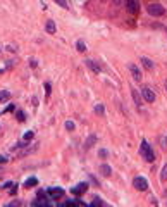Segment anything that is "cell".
Returning <instances> with one entry per match:
<instances>
[{"instance_id": "cell-5", "label": "cell", "mask_w": 167, "mask_h": 207, "mask_svg": "<svg viewBox=\"0 0 167 207\" xmlns=\"http://www.w3.org/2000/svg\"><path fill=\"white\" fill-rule=\"evenodd\" d=\"M24 149L21 150V152H17V155L19 157H24V155H29V154H33V152H36V149H38V143H33L31 147H26V145H22Z\"/></svg>"}, {"instance_id": "cell-15", "label": "cell", "mask_w": 167, "mask_h": 207, "mask_svg": "<svg viewBox=\"0 0 167 207\" xmlns=\"http://www.w3.org/2000/svg\"><path fill=\"white\" fill-rule=\"evenodd\" d=\"M38 185V180H36V178H28L26 181H24V186H26V188H31V186H36Z\"/></svg>"}, {"instance_id": "cell-17", "label": "cell", "mask_w": 167, "mask_h": 207, "mask_svg": "<svg viewBox=\"0 0 167 207\" xmlns=\"http://www.w3.org/2000/svg\"><path fill=\"white\" fill-rule=\"evenodd\" d=\"M160 180H162V181H167V164H164L162 171H160Z\"/></svg>"}, {"instance_id": "cell-6", "label": "cell", "mask_w": 167, "mask_h": 207, "mask_svg": "<svg viewBox=\"0 0 167 207\" xmlns=\"http://www.w3.org/2000/svg\"><path fill=\"white\" fill-rule=\"evenodd\" d=\"M126 7H128V10L131 14H136L140 10V5H138L136 0H126Z\"/></svg>"}, {"instance_id": "cell-11", "label": "cell", "mask_w": 167, "mask_h": 207, "mask_svg": "<svg viewBox=\"0 0 167 207\" xmlns=\"http://www.w3.org/2000/svg\"><path fill=\"white\" fill-rule=\"evenodd\" d=\"M86 66H88L90 69L93 71V73H100V71H102V67L98 66L97 62H95V61H90V59H88V61H86Z\"/></svg>"}, {"instance_id": "cell-9", "label": "cell", "mask_w": 167, "mask_h": 207, "mask_svg": "<svg viewBox=\"0 0 167 207\" xmlns=\"http://www.w3.org/2000/svg\"><path fill=\"white\" fill-rule=\"evenodd\" d=\"M88 190V183H79L76 188H72V193L74 195H81V193H84Z\"/></svg>"}, {"instance_id": "cell-4", "label": "cell", "mask_w": 167, "mask_h": 207, "mask_svg": "<svg viewBox=\"0 0 167 207\" xmlns=\"http://www.w3.org/2000/svg\"><path fill=\"white\" fill-rule=\"evenodd\" d=\"M141 95H143V98H145L146 102H155V98H157V95H155V92L152 88H148V86H145V88H141Z\"/></svg>"}, {"instance_id": "cell-12", "label": "cell", "mask_w": 167, "mask_h": 207, "mask_svg": "<svg viewBox=\"0 0 167 207\" xmlns=\"http://www.w3.org/2000/svg\"><path fill=\"white\" fill-rule=\"evenodd\" d=\"M100 173L103 176H110V173H112V168H110L109 164H102L100 166Z\"/></svg>"}, {"instance_id": "cell-3", "label": "cell", "mask_w": 167, "mask_h": 207, "mask_svg": "<svg viewBox=\"0 0 167 207\" xmlns=\"http://www.w3.org/2000/svg\"><path fill=\"white\" fill-rule=\"evenodd\" d=\"M133 185H134V188H136V190L145 192V190L148 188V181H146L143 176H136L134 180H133Z\"/></svg>"}, {"instance_id": "cell-16", "label": "cell", "mask_w": 167, "mask_h": 207, "mask_svg": "<svg viewBox=\"0 0 167 207\" xmlns=\"http://www.w3.org/2000/svg\"><path fill=\"white\" fill-rule=\"evenodd\" d=\"M131 93H133V98H134V104H136V107H140V105H141V97L138 95V92H136L134 88L131 90Z\"/></svg>"}, {"instance_id": "cell-13", "label": "cell", "mask_w": 167, "mask_h": 207, "mask_svg": "<svg viewBox=\"0 0 167 207\" xmlns=\"http://www.w3.org/2000/svg\"><path fill=\"white\" fill-rule=\"evenodd\" d=\"M9 98H10V92H7V90H2V92H0V104L7 102Z\"/></svg>"}, {"instance_id": "cell-7", "label": "cell", "mask_w": 167, "mask_h": 207, "mask_svg": "<svg viewBox=\"0 0 167 207\" xmlns=\"http://www.w3.org/2000/svg\"><path fill=\"white\" fill-rule=\"evenodd\" d=\"M129 71H131V74H133V79H134V81H141V71L138 69V66H134V64H131V66H129Z\"/></svg>"}, {"instance_id": "cell-32", "label": "cell", "mask_w": 167, "mask_h": 207, "mask_svg": "<svg viewBox=\"0 0 167 207\" xmlns=\"http://www.w3.org/2000/svg\"><path fill=\"white\" fill-rule=\"evenodd\" d=\"M165 90H167V81H165Z\"/></svg>"}, {"instance_id": "cell-26", "label": "cell", "mask_w": 167, "mask_h": 207, "mask_svg": "<svg viewBox=\"0 0 167 207\" xmlns=\"http://www.w3.org/2000/svg\"><path fill=\"white\" fill-rule=\"evenodd\" d=\"M66 128H67V129H74V123L67 121V123H66Z\"/></svg>"}, {"instance_id": "cell-23", "label": "cell", "mask_w": 167, "mask_h": 207, "mask_svg": "<svg viewBox=\"0 0 167 207\" xmlns=\"http://www.w3.org/2000/svg\"><path fill=\"white\" fill-rule=\"evenodd\" d=\"M160 147H162V149H167V138H160Z\"/></svg>"}, {"instance_id": "cell-30", "label": "cell", "mask_w": 167, "mask_h": 207, "mask_svg": "<svg viewBox=\"0 0 167 207\" xmlns=\"http://www.w3.org/2000/svg\"><path fill=\"white\" fill-rule=\"evenodd\" d=\"M14 205H21V202H10L9 207H14Z\"/></svg>"}, {"instance_id": "cell-25", "label": "cell", "mask_w": 167, "mask_h": 207, "mask_svg": "<svg viewBox=\"0 0 167 207\" xmlns=\"http://www.w3.org/2000/svg\"><path fill=\"white\" fill-rule=\"evenodd\" d=\"M31 138H33V131H28L26 135H24V140L28 141V140H31Z\"/></svg>"}, {"instance_id": "cell-8", "label": "cell", "mask_w": 167, "mask_h": 207, "mask_svg": "<svg viewBox=\"0 0 167 207\" xmlns=\"http://www.w3.org/2000/svg\"><path fill=\"white\" fill-rule=\"evenodd\" d=\"M64 193H66V192H64L62 188H49V195L53 197V198H62Z\"/></svg>"}, {"instance_id": "cell-2", "label": "cell", "mask_w": 167, "mask_h": 207, "mask_svg": "<svg viewBox=\"0 0 167 207\" xmlns=\"http://www.w3.org/2000/svg\"><path fill=\"white\" fill-rule=\"evenodd\" d=\"M146 12H148L150 16H153V18H160V16L165 14V7H162L160 4H150L148 7H146Z\"/></svg>"}, {"instance_id": "cell-27", "label": "cell", "mask_w": 167, "mask_h": 207, "mask_svg": "<svg viewBox=\"0 0 167 207\" xmlns=\"http://www.w3.org/2000/svg\"><path fill=\"white\" fill-rule=\"evenodd\" d=\"M98 154H100V157H103V159H105L107 155H109V152H107V150H100V152H98Z\"/></svg>"}, {"instance_id": "cell-24", "label": "cell", "mask_w": 167, "mask_h": 207, "mask_svg": "<svg viewBox=\"0 0 167 207\" xmlns=\"http://www.w3.org/2000/svg\"><path fill=\"white\" fill-rule=\"evenodd\" d=\"M95 112H98V114H103V107L98 104V105H95Z\"/></svg>"}, {"instance_id": "cell-22", "label": "cell", "mask_w": 167, "mask_h": 207, "mask_svg": "<svg viewBox=\"0 0 167 207\" xmlns=\"http://www.w3.org/2000/svg\"><path fill=\"white\" fill-rule=\"evenodd\" d=\"M95 140H97V137H90V140L86 141V149H90V147H91V143H93Z\"/></svg>"}, {"instance_id": "cell-20", "label": "cell", "mask_w": 167, "mask_h": 207, "mask_svg": "<svg viewBox=\"0 0 167 207\" xmlns=\"http://www.w3.org/2000/svg\"><path fill=\"white\" fill-rule=\"evenodd\" d=\"M91 205H93V207H97V205H107V204H105V202H102V198H95V200L91 202Z\"/></svg>"}, {"instance_id": "cell-31", "label": "cell", "mask_w": 167, "mask_h": 207, "mask_svg": "<svg viewBox=\"0 0 167 207\" xmlns=\"http://www.w3.org/2000/svg\"><path fill=\"white\" fill-rule=\"evenodd\" d=\"M112 2H114L115 5H121V4H122V0H112Z\"/></svg>"}, {"instance_id": "cell-19", "label": "cell", "mask_w": 167, "mask_h": 207, "mask_svg": "<svg viewBox=\"0 0 167 207\" xmlns=\"http://www.w3.org/2000/svg\"><path fill=\"white\" fill-rule=\"evenodd\" d=\"M57 5H60L62 9H67V0H53Z\"/></svg>"}, {"instance_id": "cell-28", "label": "cell", "mask_w": 167, "mask_h": 207, "mask_svg": "<svg viewBox=\"0 0 167 207\" xmlns=\"http://www.w3.org/2000/svg\"><path fill=\"white\" fill-rule=\"evenodd\" d=\"M45 88H47V95H50V83L45 85Z\"/></svg>"}, {"instance_id": "cell-14", "label": "cell", "mask_w": 167, "mask_h": 207, "mask_svg": "<svg viewBox=\"0 0 167 207\" xmlns=\"http://www.w3.org/2000/svg\"><path fill=\"white\" fill-rule=\"evenodd\" d=\"M45 30H47V33H55L57 26H55V22H53V21H47V26H45Z\"/></svg>"}, {"instance_id": "cell-10", "label": "cell", "mask_w": 167, "mask_h": 207, "mask_svg": "<svg viewBox=\"0 0 167 207\" xmlns=\"http://www.w3.org/2000/svg\"><path fill=\"white\" fill-rule=\"evenodd\" d=\"M141 64H143V67H145V69H148V71H152L155 67L153 61H152V59H148V57H141Z\"/></svg>"}, {"instance_id": "cell-29", "label": "cell", "mask_w": 167, "mask_h": 207, "mask_svg": "<svg viewBox=\"0 0 167 207\" xmlns=\"http://www.w3.org/2000/svg\"><path fill=\"white\" fill-rule=\"evenodd\" d=\"M38 197H40V198H45V192H41V190H40V192H38Z\"/></svg>"}, {"instance_id": "cell-21", "label": "cell", "mask_w": 167, "mask_h": 207, "mask_svg": "<svg viewBox=\"0 0 167 207\" xmlns=\"http://www.w3.org/2000/svg\"><path fill=\"white\" fill-rule=\"evenodd\" d=\"M17 119L21 121V123H22V121H26V116H24V112H22V110H17Z\"/></svg>"}, {"instance_id": "cell-18", "label": "cell", "mask_w": 167, "mask_h": 207, "mask_svg": "<svg viewBox=\"0 0 167 207\" xmlns=\"http://www.w3.org/2000/svg\"><path fill=\"white\" fill-rule=\"evenodd\" d=\"M76 47H78L79 52H84V50H86V45H84V42H81V40H79L78 43H76Z\"/></svg>"}, {"instance_id": "cell-1", "label": "cell", "mask_w": 167, "mask_h": 207, "mask_svg": "<svg viewBox=\"0 0 167 207\" xmlns=\"http://www.w3.org/2000/svg\"><path fill=\"white\" fill-rule=\"evenodd\" d=\"M140 154L143 155V159H145L146 162H153V161H155V154H153V150H152V145H148V141H146V140L141 141Z\"/></svg>"}]
</instances>
